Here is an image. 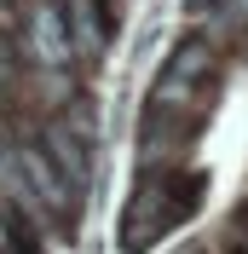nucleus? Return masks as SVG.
<instances>
[{
  "mask_svg": "<svg viewBox=\"0 0 248 254\" xmlns=\"http://www.w3.org/2000/svg\"><path fill=\"white\" fill-rule=\"evenodd\" d=\"M29 52L47 64V69H69V64H75V41H69L63 6H35V17H29Z\"/></svg>",
  "mask_w": 248,
  "mask_h": 254,
  "instance_id": "f257e3e1",
  "label": "nucleus"
},
{
  "mask_svg": "<svg viewBox=\"0 0 248 254\" xmlns=\"http://www.w3.org/2000/svg\"><path fill=\"white\" fill-rule=\"evenodd\" d=\"M63 23H69V41H75V58H98V52H104L98 0H69V6H63Z\"/></svg>",
  "mask_w": 248,
  "mask_h": 254,
  "instance_id": "f03ea898",
  "label": "nucleus"
},
{
  "mask_svg": "<svg viewBox=\"0 0 248 254\" xmlns=\"http://www.w3.org/2000/svg\"><path fill=\"white\" fill-rule=\"evenodd\" d=\"M12 81V58H6V41H0V87Z\"/></svg>",
  "mask_w": 248,
  "mask_h": 254,
  "instance_id": "7ed1b4c3",
  "label": "nucleus"
}]
</instances>
